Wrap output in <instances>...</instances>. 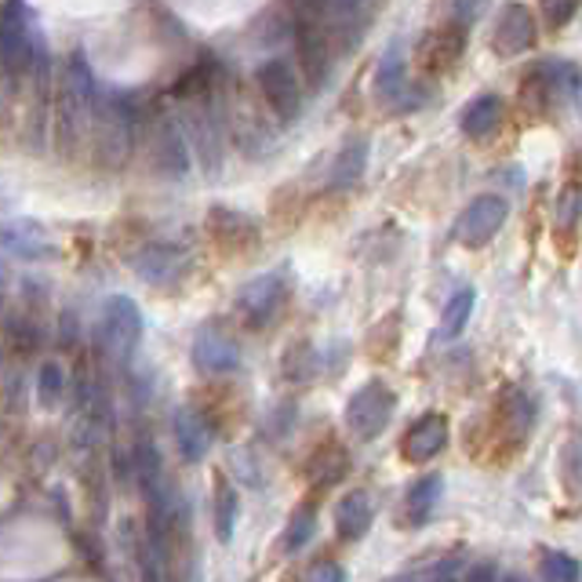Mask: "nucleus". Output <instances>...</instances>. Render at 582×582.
<instances>
[{
	"mask_svg": "<svg viewBox=\"0 0 582 582\" xmlns=\"http://www.w3.org/2000/svg\"><path fill=\"white\" fill-rule=\"evenodd\" d=\"M404 55L401 47H390V55H382L379 70H375V92L387 106H393L404 95Z\"/></svg>",
	"mask_w": 582,
	"mask_h": 582,
	"instance_id": "obj_25",
	"label": "nucleus"
},
{
	"mask_svg": "<svg viewBox=\"0 0 582 582\" xmlns=\"http://www.w3.org/2000/svg\"><path fill=\"white\" fill-rule=\"evenodd\" d=\"M466 579H474V582H488V579H502L499 568H491V564H474L466 572Z\"/></svg>",
	"mask_w": 582,
	"mask_h": 582,
	"instance_id": "obj_36",
	"label": "nucleus"
},
{
	"mask_svg": "<svg viewBox=\"0 0 582 582\" xmlns=\"http://www.w3.org/2000/svg\"><path fill=\"white\" fill-rule=\"evenodd\" d=\"M320 371V353L317 346L309 339H295L288 350L281 357V375L295 382V387H306V382H314Z\"/></svg>",
	"mask_w": 582,
	"mask_h": 582,
	"instance_id": "obj_21",
	"label": "nucleus"
},
{
	"mask_svg": "<svg viewBox=\"0 0 582 582\" xmlns=\"http://www.w3.org/2000/svg\"><path fill=\"white\" fill-rule=\"evenodd\" d=\"M4 339L11 350L30 353V350H36V342H41V325L27 314H8L4 317Z\"/></svg>",
	"mask_w": 582,
	"mask_h": 582,
	"instance_id": "obj_29",
	"label": "nucleus"
},
{
	"mask_svg": "<svg viewBox=\"0 0 582 582\" xmlns=\"http://www.w3.org/2000/svg\"><path fill=\"white\" fill-rule=\"evenodd\" d=\"M488 0H452V8H448V19L455 22H463V27H474L477 15L485 11Z\"/></svg>",
	"mask_w": 582,
	"mask_h": 582,
	"instance_id": "obj_34",
	"label": "nucleus"
},
{
	"mask_svg": "<svg viewBox=\"0 0 582 582\" xmlns=\"http://www.w3.org/2000/svg\"><path fill=\"white\" fill-rule=\"evenodd\" d=\"M582 215V190L579 186H568V190L561 193V201H557V233H572L575 222Z\"/></svg>",
	"mask_w": 582,
	"mask_h": 582,
	"instance_id": "obj_32",
	"label": "nucleus"
},
{
	"mask_svg": "<svg viewBox=\"0 0 582 582\" xmlns=\"http://www.w3.org/2000/svg\"><path fill=\"white\" fill-rule=\"evenodd\" d=\"M314 531H317V506L303 502L299 510L288 517V525H284V531H281V553L295 557L299 550H306L309 539H314Z\"/></svg>",
	"mask_w": 582,
	"mask_h": 582,
	"instance_id": "obj_24",
	"label": "nucleus"
},
{
	"mask_svg": "<svg viewBox=\"0 0 582 582\" xmlns=\"http://www.w3.org/2000/svg\"><path fill=\"white\" fill-rule=\"evenodd\" d=\"M506 215H510V204H506L502 197L480 193V197H474V201H469V208L463 212L459 230H455V233H459V241L466 247H485L495 237V233L502 230Z\"/></svg>",
	"mask_w": 582,
	"mask_h": 582,
	"instance_id": "obj_15",
	"label": "nucleus"
},
{
	"mask_svg": "<svg viewBox=\"0 0 582 582\" xmlns=\"http://www.w3.org/2000/svg\"><path fill=\"white\" fill-rule=\"evenodd\" d=\"M142 328H146L142 309L135 306V299H128V295H109L103 306V317H98V346H103V353L124 364L139 350Z\"/></svg>",
	"mask_w": 582,
	"mask_h": 582,
	"instance_id": "obj_2",
	"label": "nucleus"
},
{
	"mask_svg": "<svg viewBox=\"0 0 582 582\" xmlns=\"http://www.w3.org/2000/svg\"><path fill=\"white\" fill-rule=\"evenodd\" d=\"M506 117V103H502V95H477L474 103H466V109L459 114V128L466 139H488V135L499 128Z\"/></svg>",
	"mask_w": 582,
	"mask_h": 582,
	"instance_id": "obj_19",
	"label": "nucleus"
},
{
	"mask_svg": "<svg viewBox=\"0 0 582 582\" xmlns=\"http://www.w3.org/2000/svg\"><path fill=\"white\" fill-rule=\"evenodd\" d=\"M255 81H258V92H263V98H266V106L274 109L281 124H292L303 114V88H299V77H295L288 59L263 62L255 73Z\"/></svg>",
	"mask_w": 582,
	"mask_h": 582,
	"instance_id": "obj_8",
	"label": "nucleus"
},
{
	"mask_svg": "<svg viewBox=\"0 0 582 582\" xmlns=\"http://www.w3.org/2000/svg\"><path fill=\"white\" fill-rule=\"evenodd\" d=\"M41 59L44 44L30 27L27 0H4L0 4V70L8 77H27L30 70L41 66Z\"/></svg>",
	"mask_w": 582,
	"mask_h": 582,
	"instance_id": "obj_1",
	"label": "nucleus"
},
{
	"mask_svg": "<svg viewBox=\"0 0 582 582\" xmlns=\"http://www.w3.org/2000/svg\"><path fill=\"white\" fill-rule=\"evenodd\" d=\"M150 168L165 179L190 176V135L179 120L160 117L150 128Z\"/></svg>",
	"mask_w": 582,
	"mask_h": 582,
	"instance_id": "obj_9",
	"label": "nucleus"
},
{
	"mask_svg": "<svg viewBox=\"0 0 582 582\" xmlns=\"http://www.w3.org/2000/svg\"><path fill=\"white\" fill-rule=\"evenodd\" d=\"M474 303H477L474 288H459L448 303H444V317H441V336L444 339H455L466 328L469 314H474Z\"/></svg>",
	"mask_w": 582,
	"mask_h": 582,
	"instance_id": "obj_27",
	"label": "nucleus"
},
{
	"mask_svg": "<svg viewBox=\"0 0 582 582\" xmlns=\"http://www.w3.org/2000/svg\"><path fill=\"white\" fill-rule=\"evenodd\" d=\"M448 437H452L448 415H444V412H426L423 419H415V423L408 426V433H404V441H401L404 463H412V466L433 463L444 448H448Z\"/></svg>",
	"mask_w": 582,
	"mask_h": 582,
	"instance_id": "obj_13",
	"label": "nucleus"
},
{
	"mask_svg": "<svg viewBox=\"0 0 582 582\" xmlns=\"http://www.w3.org/2000/svg\"><path fill=\"white\" fill-rule=\"evenodd\" d=\"M579 92V70L572 62L561 59H542L539 66H531V73L521 84V98L531 114H550L553 106H561L568 95Z\"/></svg>",
	"mask_w": 582,
	"mask_h": 582,
	"instance_id": "obj_4",
	"label": "nucleus"
},
{
	"mask_svg": "<svg viewBox=\"0 0 582 582\" xmlns=\"http://www.w3.org/2000/svg\"><path fill=\"white\" fill-rule=\"evenodd\" d=\"M193 368L201 371L204 379H222L233 375L241 368V346L222 325H204L193 336Z\"/></svg>",
	"mask_w": 582,
	"mask_h": 582,
	"instance_id": "obj_10",
	"label": "nucleus"
},
{
	"mask_svg": "<svg viewBox=\"0 0 582 582\" xmlns=\"http://www.w3.org/2000/svg\"><path fill=\"white\" fill-rule=\"evenodd\" d=\"M368 168V139H350L331 165V190H350L364 179Z\"/></svg>",
	"mask_w": 582,
	"mask_h": 582,
	"instance_id": "obj_22",
	"label": "nucleus"
},
{
	"mask_svg": "<svg viewBox=\"0 0 582 582\" xmlns=\"http://www.w3.org/2000/svg\"><path fill=\"white\" fill-rule=\"evenodd\" d=\"M284 303H288V281H284L281 269H274V274H258L247 281L237 292L233 309H237L244 328L258 331V328H269V320H277Z\"/></svg>",
	"mask_w": 582,
	"mask_h": 582,
	"instance_id": "obj_5",
	"label": "nucleus"
},
{
	"mask_svg": "<svg viewBox=\"0 0 582 582\" xmlns=\"http://www.w3.org/2000/svg\"><path fill=\"white\" fill-rule=\"evenodd\" d=\"M539 575L547 582H579L582 579V564L575 561V557L561 553V550H550L547 557H542Z\"/></svg>",
	"mask_w": 582,
	"mask_h": 582,
	"instance_id": "obj_30",
	"label": "nucleus"
},
{
	"mask_svg": "<svg viewBox=\"0 0 582 582\" xmlns=\"http://www.w3.org/2000/svg\"><path fill=\"white\" fill-rule=\"evenodd\" d=\"M346 469H350L346 452L336 448V444H325V448L317 452V459L309 463V480H314V488H331L336 480L346 477Z\"/></svg>",
	"mask_w": 582,
	"mask_h": 582,
	"instance_id": "obj_26",
	"label": "nucleus"
},
{
	"mask_svg": "<svg viewBox=\"0 0 582 582\" xmlns=\"http://www.w3.org/2000/svg\"><path fill=\"white\" fill-rule=\"evenodd\" d=\"M444 491V477L441 474H426L419 477L412 488H408V499H404V510H408V521L415 528L430 521V514L437 510V499Z\"/></svg>",
	"mask_w": 582,
	"mask_h": 582,
	"instance_id": "obj_23",
	"label": "nucleus"
},
{
	"mask_svg": "<svg viewBox=\"0 0 582 582\" xmlns=\"http://www.w3.org/2000/svg\"><path fill=\"white\" fill-rule=\"evenodd\" d=\"M171 430H176V448H179V455L186 463L197 466V463L208 459L212 441H215V430L201 412H197V408H190V404L179 408L176 419H171Z\"/></svg>",
	"mask_w": 582,
	"mask_h": 582,
	"instance_id": "obj_17",
	"label": "nucleus"
},
{
	"mask_svg": "<svg viewBox=\"0 0 582 582\" xmlns=\"http://www.w3.org/2000/svg\"><path fill=\"white\" fill-rule=\"evenodd\" d=\"M561 477L568 491H579L582 488V433H572L561 448Z\"/></svg>",
	"mask_w": 582,
	"mask_h": 582,
	"instance_id": "obj_31",
	"label": "nucleus"
},
{
	"mask_svg": "<svg viewBox=\"0 0 582 582\" xmlns=\"http://www.w3.org/2000/svg\"><path fill=\"white\" fill-rule=\"evenodd\" d=\"M208 233L222 255H247L258 247V222L226 204H215L208 212Z\"/></svg>",
	"mask_w": 582,
	"mask_h": 582,
	"instance_id": "obj_12",
	"label": "nucleus"
},
{
	"mask_svg": "<svg viewBox=\"0 0 582 582\" xmlns=\"http://www.w3.org/2000/svg\"><path fill=\"white\" fill-rule=\"evenodd\" d=\"M131 266H135V274L146 284H154V288H171V284H179L186 269H190V252H186L182 244L154 241L131 258Z\"/></svg>",
	"mask_w": 582,
	"mask_h": 582,
	"instance_id": "obj_11",
	"label": "nucleus"
},
{
	"mask_svg": "<svg viewBox=\"0 0 582 582\" xmlns=\"http://www.w3.org/2000/svg\"><path fill=\"white\" fill-rule=\"evenodd\" d=\"M539 41V22L525 0H502L491 27V52L499 59H521Z\"/></svg>",
	"mask_w": 582,
	"mask_h": 582,
	"instance_id": "obj_7",
	"label": "nucleus"
},
{
	"mask_svg": "<svg viewBox=\"0 0 582 582\" xmlns=\"http://www.w3.org/2000/svg\"><path fill=\"white\" fill-rule=\"evenodd\" d=\"M375 525V506L368 491H350L336 502V536L342 542H361Z\"/></svg>",
	"mask_w": 582,
	"mask_h": 582,
	"instance_id": "obj_18",
	"label": "nucleus"
},
{
	"mask_svg": "<svg viewBox=\"0 0 582 582\" xmlns=\"http://www.w3.org/2000/svg\"><path fill=\"white\" fill-rule=\"evenodd\" d=\"M309 579H336V582H342V579H346V572H342L339 564L325 561V564H317L314 572H309Z\"/></svg>",
	"mask_w": 582,
	"mask_h": 582,
	"instance_id": "obj_35",
	"label": "nucleus"
},
{
	"mask_svg": "<svg viewBox=\"0 0 582 582\" xmlns=\"http://www.w3.org/2000/svg\"><path fill=\"white\" fill-rule=\"evenodd\" d=\"M531 426H536V404L525 390H510L495 408V444H510V455L521 452Z\"/></svg>",
	"mask_w": 582,
	"mask_h": 582,
	"instance_id": "obj_16",
	"label": "nucleus"
},
{
	"mask_svg": "<svg viewBox=\"0 0 582 582\" xmlns=\"http://www.w3.org/2000/svg\"><path fill=\"white\" fill-rule=\"evenodd\" d=\"M62 393H66V371H62V364L59 361L41 364V371H36V404L44 412H52V408H59Z\"/></svg>",
	"mask_w": 582,
	"mask_h": 582,
	"instance_id": "obj_28",
	"label": "nucleus"
},
{
	"mask_svg": "<svg viewBox=\"0 0 582 582\" xmlns=\"http://www.w3.org/2000/svg\"><path fill=\"white\" fill-rule=\"evenodd\" d=\"M466 30L469 27H463V22H455V19H448L437 30H430L423 41L415 44V70L430 81L448 77L466 55Z\"/></svg>",
	"mask_w": 582,
	"mask_h": 582,
	"instance_id": "obj_6",
	"label": "nucleus"
},
{
	"mask_svg": "<svg viewBox=\"0 0 582 582\" xmlns=\"http://www.w3.org/2000/svg\"><path fill=\"white\" fill-rule=\"evenodd\" d=\"M579 4H582V0H539V8H542V15H547V27L550 30L568 27V22L575 19Z\"/></svg>",
	"mask_w": 582,
	"mask_h": 582,
	"instance_id": "obj_33",
	"label": "nucleus"
},
{
	"mask_svg": "<svg viewBox=\"0 0 582 582\" xmlns=\"http://www.w3.org/2000/svg\"><path fill=\"white\" fill-rule=\"evenodd\" d=\"M237 517H241V495L230 485L226 474H215V495H212V521H215V539L226 547L233 542V531H237Z\"/></svg>",
	"mask_w": 582,
	"mask_h": 582,
	"instance_id": "obj_20",
	"label": "nucleus"
},
{
	"mask_svg": "<svg viewBox=\"0 0 582 582\" xmlns=\"http://www.w3.org/2000/svg\"><path fill=\"white\" fill-rule=\"evenodd\" d=\"M0 252L27 258V263H47L59 255V244L52 241L41 222L33 219H8L0 222Z\"/></svg>",
	"mask_w": 582,
	"mask_h": 582,
	"instance_id": "obj_14",
	"label": "nucleus"
},
{
	"mask_svg": "<svg viewBox=\"0 0 582 582\" xmlns=\"http://www.w3.org/2000/svg\"><path fill=\"white\" fill-rule=\"evenodd\" d=\"M393 412H398V393H393L390 382L371 379L346 401V426H350L357 441L368 444L390 426Z\"/></svg>",
	"mask_w": 582,
	"mask_h": 582,
	"instance_id": "obj_3",
	"label": "nucleus"
}]
</instances>
